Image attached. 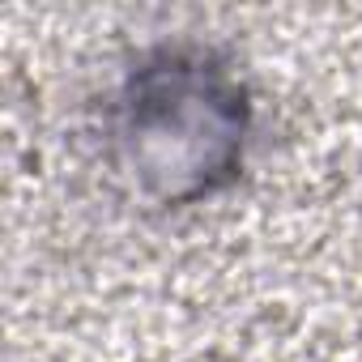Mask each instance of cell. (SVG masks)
Wrapping results in <instances>:
<instances>
[{"mask_svg": "<svg viewBox=\"0 0 362 362\" xmlns=\"http://www.w3.org/2000/svg\"><path fill=\"white\" fill-rule=\"evenodd\" d=\"M252 145L256 94L239 64L209 43H158L111 90V166L158 209H197L226 197L252 162Z\"/></svg>", "mask_w": 362, "mask_h": 362, "instance_id": "cell-1", "label": "cell"}]
</instances>
